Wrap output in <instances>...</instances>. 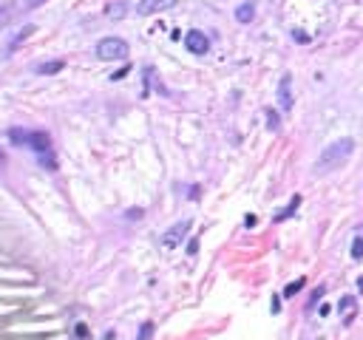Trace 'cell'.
I'll list each match as a JSON object with an SVG mask.
<instances>
[{"label": "cell", "instance_id": "30bf717a", "mask_svg": "<svg viewBox=\"0 0 363 340\" xmlns=\"http://www.w3.org/2000/svg\"><path fill=\"white\" fill-rule=\"evenodd\" d=\"M255 17V0H247V3H241L236 9V20L238 23H253Z\"/></svg>", "mask_w": 363, "mask_h": 340}, {"label": "cell", "instance_id": "e0dca14e", "mask_svg": "<svg viewBox=\"0 0 363 340\" xmlns=\"http://www.w3.org/2000/svg\"><path fill=\"white\" fill-rule=\"evenodd\" d=\"M321 295H324V286H318L315 292H312V298H309V304H306V309H312V306H315L318 301H321Z\"/></svg>", "mask_w": 363, "mask_h": 340}, {"label": "cell", "instance_id": "9a60e30c", "mask_svg": "<svg viewBox=\"0 0 363 340\" xmlns=\"http://www.w3.org/2000/svg\"><path fill=\"white\" fill-rule=\"evenodd\" d=\"M264 113H267V128H270V131H278V125H281L278 122V113L275 111H264Z\"/></svg>", "mask_w": 363, "mask_h": 340}, {"label": "cell", "instance_id": "8992f818", "mask_svg": "<svg viewBox=\"0 0 363 340\" xmlns=\"http://www.w3.org/2000/svg\"><path fill=\"white\" fill-rule=\"evenodd\" d=\"M176 6V0H139L136 6V14L142 17H150V14H159V11H168Z\"/></svg>", "mask_w": 363, "mask_h": 340}, {"label": "cell", "instance_id": "d6986e66", "mask_svg": "<svg viewBox=\"0 0 363 340\" xmlns=\"http://www.w3.org/2000/svg\"><path fill=\"white\" fill-rule=\"evenodd\" d=\"M196 249H199V241H196V238H193L190 244H187V252H190V255H196Z\"/></svg>", "mask_w": 363, "mask_h": 340}, {"label": "cell", "instance_id": "6da1fadb", "mask_svg": "<svg viewBox=\"0 0 363 340\" xmlns=\"http://www.w3.org/2000/svg\"><path fill=\"white\" fill-rule=\"evenodd\" d=\"M9 142L20 147H32L37 153V162L48 170H57V153L51 147V136L45 131H32V128H9Z\"/></svg>", "mask_w": 363, "mask_h": 340}, {"label": "cell", "instance_id": "277c9868", "mask_svg": "<svg viewBox=\"0 0 363 340\" xmlns=\"http://www.w3.org/2000/svg\"><path fill=\"white\" fill-rule=\"evenodd\" d=\"M184 45H187L190 54H207V51H210V40H207V34L199 32V29H190V32L184 34Z\"/></svg>", "mask_w": 363, "mask_h": 340}, {"label": "cell", "instance_id": "ac0fdd59", "mask_svg": "<svg viewBox=\"0 0 363 340\" xmlns=\"http://www.w3.org/2000/svg\"><path fill=\"white\" fill-rule=\"evenodd\" d=\"M45 0H26V11H32V9H40Z\"/></svg>", "mask_w": 363, "mask_h": 340}, {"label": "cell", "instance_id": "3957f363", "mask_svg": "<svg viewBox=\"0 0 363 340\" xmlns=\"http://www.w3.org/2000/svg\"><path fill=\"white\" fill-rule=\"evenodd\" d=\"M97 57L111 63V60H125L128 57V43L122 37H102L97 43Z\"/></svg>", "mask_w": 363, "mask_h": 340}, {"label": "cell", "instance_id": "5bb4252c", "mask_svg": "<svg viewBox=\"0 0 363 340\" xmlns=\"http://www.w3.org/2000/svg\"><path fill=\"white\" fill-rule=\"evenodd\" d=\"M304 278H298V281H292V283H287V289H284V298H292L295 292H301L304 289Z\"/></svg>", "mask_w": 363, "mask_h": 340}, {"label": "cell", "instance_id": "8fae6325", "mask_svg": "<svg viewBox=\"0 0 363 340\" xmlns=\"http://www.w3.org/2000/svg\"><path fill=\"white\" fill-rule=\"evenodd\" d=\"M63 68H66V63H63V60H48V63H40V66L34 68V71L45 77V74H60Z\"/></svg>", "mask_w": 363, "mask_h": 340}, {"label": "cell", "instance_id": "ffe728a7", "mask_svg": "<svg viewBox=\"0 0 363 340\" xmlns=\"http://www.w3.org/2000/svg\"><path fill=\"white\" fill-rule=\"evenodd\" d=\"M358 286H361V292H363V278H361V281H358Z\"/></svg>", "mask_w": 363, "mask_h": 340}, {"label": "cell", "instance_id": "2e32d148", "mask_svg": "<svg viewBox=\"0 0 363 340\" xmlns=\"http://www.w3.org/2000/svg\"><path fill=\"white\" fill-rule=\"evenodd\" d=\"M352 255H355V258H363V238H355V244H352Z\"/></svg>", "mask_w": 363, "mask_h": 340}, {"label": "cell", "instance_id": "7a4b0ae2", "mask_svg": "<svg viewBox=\"0 0 363 340\" xmlns=\"http://www.w3.org/2000/svg\"><path fill=\"white\" fill-rule=\"evenodd\" d=\"M352 150H355V139H352V136L335 139V142H332V145L318 156L315 170H318V173H327V170H335V168H340V165H346V159L352 156Z\"/></svg>", "mask_w": 363, "mask_h": 340}, {"label": "cell", "instance_id": "9c48e42d", "mask_svg": "<svg viewBox=\"0 0 363 340\" xmlns=\"http://www.w3.org/2000/svg\"><path fill=\"white\" fill-rule=\"evenodd\" d=\"M125 14H128V0H113L105 6V17H111V20H122Z\"/></svg>", "mask_w": 363, "mask_h": 340}, {"label": "cell", "instance_id": "5b68a950", "mask_svg": "<svg viewBox=\"0 0 363 340\" xmlns=\"http://www.w3.org/2000/svg\"><path fill=\"white\" fill-rule=\"evenodd\" d=\"M187 230H190V221H179V224H173V227L168 230V233L162 236V247H165V249L179 247V241H182L184 236H187Z\"/></svg>", "mask_w": 363, "mask_h": 340}, {"label": "cell", "instance_id": "7c38bea8", "mask_svg": "<svg viewBox=\"0 0 363 340\" xmlns=\"http://www.w3.org/2000/svg\"><path fill=\"white\" fill-rule=\"evenodd\" d=\"M32 34H34V26H23L20 32L11 37V43H9V54H11V51H17V48H20V43L26 40V37H32Z\"/></svg>", "mask_w": 363, "mask_h": 340}, {"label": "cell", "instance_id": "ba28073f", "mask_svg": "<svg viewBox=\"0 0 363 340\" xmlns=\"http://www.w3.org/2000/svg\"><path fill=\"white\" fill-rule=\"evenodd\" d=\"M338 312H340V317H343V323H352V317H355V312H358V304H355L352 295H343V298H340Z\"/></svg>", "mask_w": 363, "mask_h": 340}, {"label": "cell", "instance_id": "52a82bcc", "mask_svg": "<svg viewBox=\"0 0 363 340\" xmlns=\"http://www.w3.org/2000/svg\"><path fill=\"white\" fill-rule=\"evenodd\" d=\"M278 105L281 111H292V77L290 74H284L278 82Z\"/></svg>", "mask_w": 363, "mask_h": 340}, {"label": "cell", "instance_id": "4fadbf2b", "mask_svg": "<svg viewBox=\"0 0 363 340\" xmlns=\"http://www.w3.org/2000/svg\"><path fill=\"white\" fill-rule=\"evenodd\" d=\"M298 204H301V196H292V202H290V207L287 210H281V213L275 215V221H284V218H290V215L298 210Z\"/></svg>", "mask_w": 363, "mask_h": 340}]
</instances>
